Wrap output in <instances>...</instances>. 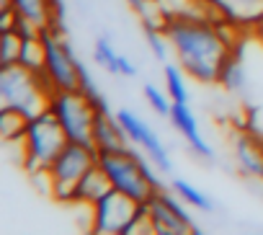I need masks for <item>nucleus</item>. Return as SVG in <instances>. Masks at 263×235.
Listing matches in <instances>:
<instances>
[{
	"label": "nucleus",
	"mask_w": 263,
	"mask_h": 235,
	"mask_svg": "<svg viewBox=\"0 0 263 235\" xmlns=\"http://www.w3.org/2000/svg\"><path fill=\"white\" fill-rule=\"evenodd\" d=\"M142 31H145V42L150 44L155 60L165 62V60H168V47H171V42H168V34H165L163 24H160V21H142Z\"/></svg>",
	"instance_id": "obj_18"
},
{
	"label": "nucleus",
	"mask_w": 263,
	"mask_h": 235,
	"mask_svg": "<svg viewBox=\"0 0 263 235\" xmlns=\"http://www.w3.org/2000/svg\"><path fill=\"white\" fill-rule=\"evenodd\" d=\"M0 101H3V106H11L21 111L26 119H31L47 109L49 91L42 85L36 73L21 65H8L0 67Z\"/></svg>",
	"instance_id": "obj_3"
},
{
	"label": "nucleus",
	"mask_w": 263,
	"mask_h": 235,
	"mask_svg": "<svg viewBox=\"0 0 263 235\" xmlns=\"http://www.w3.org/2000/svg\"><path fill=\"white\" fill-rule=\"evenodd\" d=\"M26 127H29V119L11 109V106H3L0 109V137H3L6 145H13V142H21L24 135H26Z\"/></svg>",
	"instance_id": "obj_16"
},
{
	"label": "nucleus",
	"mask_w": 263,
	"mask_h": 235,
	"mask_svg": "<svg viewBox=\"0 0 263 235\" xmlns=\"http://www.w3.org/2000/svg\"><path fill=\"white\" fill-rule=\"evenodd\" d=\"M114 186H111V181H108V176L103 173V168L96 163L93 168H88L85 171V176L78 181V186H75V191H72V199H70V204H96L106 191H111Z\"/></svg>",
	"instance_id": "obj_14"
},
{
	"label": "nucleus",
	"mask_w": 263,
	"mask_h": 235,
	"mask_svg": "<svg viewBox=\"0 0 263 235\" xmlns=\"http://www.w3.org/2000/svg\"><path fill=\"white\" fill-rule=\"evenodd\" d=\"M168 119H171L173 127L186 137L189 148H191L199 158H204V160H214V150H212V145L201 137V132H199V122H196V116H194V111H191L189 103H173V111H171Z\"/></svg>",
	"instance_id": "obj_10"
},
{
	"label": "nucleus",
	"mask_w": 263,
	"mask_h": 235,
	"mask_svg": "<svg viewBox=\"0 0 263 235\" xmlns=\"http://www.w3.org/2000/svg\"><path fill=\"white\" fill-rule=\"evenodd\" d=\"M137 145L126 148V150H116V153H98V166L103 168V173L108 176L111 186L121 194H126L135 202H147L155 191L147 184V178L142 176L140 160H137Z\"/></svg>",
	"instance_id": "obj_5"
},
{
	"label": "nucleus",
	"mask_w": 263,
	"mask_h": 235,
	"mask_svg": "<svg viewBox=\"0 0 263 235\" xmlns=\"http://www.w3.org/2000/svg\"><path fill=\"white\" fill-rule=\"evenodd\" d=\"M18 65L31 70V73H42L44 70V44H42V39H24L21 42Z\"/></svg>",
	"instance_id": "obj_22"
},
{
	"label": "nucleus",
	"mask_w": 263,
	"mask_h": 235,
	"mask_svg": "<svg viewBox=\"0 0 263 235\" xmlns=\"http://www.w3.org/2000/svg\"><path fill=\"white\" fill-rule=\"evenodd\" d=\"M171 49L189 78L199 83H217L219 62L227 55V44L219 39L214 21L209 19H168L163 21Z\"/></svg>",
	"instance_id": "obj_1"
},
{
	"label": "nucleus",
	"mask_w": 263,
	"mask_h": 235,
	"mask_svg": "<svg viewBox=\"0 0 263 235\" xmlns=\"http://www.w3.org/2000/svg\"><path fill=\"white\" fill-rule=\"evenodd\" d=\"M255 31H258V34H260V37H263V21H260V24H258V26H255Z\"/></svg>",
	"instance_id": "obj_29"
},
{
	"label": "nucleus",
	"mask_w": 263,
	"mask_h": 235,
	"mask_svg": "<svg viewBox=\"0 0 263 235\" xmlns=\"http://www.w3.org/2000/svg\"><path fill=\"white\" fill-rule=\"evenodd\" d=\"M116 119H119V124H121V130L126 132V137H129L132 145H137L163 173H171V168H173L171 155H168L165 145L160 142V137L150 130L147 122H142L140 116H137L135 111H129V109L116 111Z\"/></svg>",
	"instance_id": "obj_9"
},
{
	"label": "nucleus",
	"mask_w": 263,
	"mask_h": 235,
	"mask_svg": "<svg viewBox=\"0 0 263 235\" xmlns=\"http://www.w3.org/2000/svg\"><path fill=\"white\" fill-rule=\"evenodd\" d=\"M78 91L88 98V103L96 109V114H114V111H111V106H108V101H106V96L98 91V85H96V80H93L90 70L83 65V60H80V57H78Z\"/></svg>",
	"instance_id": "obj_17"
},
{
	"label": "nucleus",
	"mask_w": 263,
	"mask_h": 235,
	"mask_svg": "<svg viewBox=\"0 0 263 235\" xmlns=\"http://www.w3.org/2000/svg\"><path fill=\"white\" fill-rule=\"evenodd\" d=\"M165 91L173 98V103H189V88H186V75L181 65H165Z\"/></svg>",
	"instance_id": "obj_19"
},
{
	"label": "nucleus",
	"mask_w": 263,
	"mask_h": 235,
	"mask_svg": "<svg viewBox=\"0 0 263 235\" xmlns=\"http://www.w3.org/2000/svg\"><path fill=\"white\" fill-rule=\"evenodd\" d=\"M93 57H96V65L108 70L111 75H116V60H119V52L108 44V39H98L96 42V49H93Z\"/></svg>",
	"instance_id": "obj_26"
},
{
	"label": "nucleus",
	"mask_w": 263,
	"mask_h": 235,
	"mask_svg": "<svg viewBox=\"0 0 263 235\" xmlns=\"http://www.w3.org/2000/svg\"><path fill=\"white\" fill-rule=\"evenodd\" d=\"M21 37H16L13 31H3L0 37V67L8 65H18V55H21Z\"/></svg>",
	"instance_id": "obj_24"
},
{
	"label": "nucleus",
	"mask_w": 263,
	"mask_h": 235,
	"mask_svg": "<svg viewBox=\"0 0 263 235\" xmlns=\"http://www.w3.org/2000/svg\"><path fill=\"white\" fill-rule=\"evenodd\" d=\"M116 75L135 78V75H137V67H135V62H132L129 57H124V55H119V60H116Z\"/></svg>",
	"instance_id": "obj_27"
},
{
	"label": "nucleus",
	"mask_w": 263,
	"mask_h": 235,
	"mask_svg": "<svg viewBox=\"0 0 263 235\" xmlns=\"http://www.w3.org/2000/svg\"><path fill=\"white\" fill-rule=\"evenodd\" d=\"M135 232H155L153 230V214H150V199L147 202H137V209L132 214L124 235H135Z\"/></svg>",
	"instance_id": "obj_23"
},
{
	"label": "nucleus",
	"mask_w": 263,
	"mask_h": 235,
	"mask_svg": "<svg viewBox=\"0 0 263 235\" xmlns=\"http://www.w3.org/2000/svg\"><path fill=\"white\" fill-rule=\"evenodd\" d=\"M47 109L54 114V119L62 124L67 140L72 142H88L93 145V119L96 109L88 103V98L75 91H54L49 96Z\"/></svg>",
	"instance_id": "obj_6"
},
{
	"label": "nucleus",
	"mask_w": 263,
	"mask_h": 235,
	"mask_svg": "<svg viewBox=\"0 0 263 235\" xmlns=\"http://www.w3.org/2000/svg\"><path fill=\"white\" fill-rule=\"evenodd\" d=\"M150 214H153V230L158 235H186V232H191V227L158 194L150 196Z\"/></svg>",
	"instance_id": "obj_15"
},
{
	"label": "nucleus",
	"mask_w": 263,
	"mask_h": 235,
	"mask_svg": "<svg viewBox=\"0 0 263 235\" xmlns=\"http://www.w3.org/2000/svg\"><path fill=\"white\" fill-rule=\"evenodd\" d=\"M67 145V135L62 124L54 119V114L44 109L42 114L31 116L26 135L21 140V153H24V171L26 173H42L49 171L52 160L60 155V150Z\"/></svg>",
	"instance_id": "obj_2"
},
{
	"label": "nucleus",
	"mask_w": 263,
	"mask_h": 235,
	"mask_svg": "<svg viewBox=\"0 0 263 235\" xmlns=\"http://www.w3.org/2000/svg\"><path fill=\"white\" fill-rule=\"evenodd\" d=\"M217 83L227 91H242L245 88V49H242V39L235 42L227 55L219 62V73H217Z\"/></svg>",
	"instance_id": "obj_12"
},
{
	"label": "nucleus",
	"mask_w": 263,
	"mask_h": 235,
	"mask_svg": "<svg viewBox=\"0 0 263 235\" xmlns=\"http://www.w3.org/2000/svg\"><path fill=\"white\" fill-rule=\"evenodd\" d=\"M93 148L98 153H116L129 148V137L121 130L116 114H96L93 119Z\"/></svg>",
	"instance_id": "obj_11"
},
{
	"label": "nucleus",
	"mask_w": 263,
	"mask_h": 235,
	"mask_svg": "<svg viewBox=\"0 0 263 235\" xmlns=\"http://www.w3.org/2000/svg\"><path fill=\"white\" fill-rule=\"evenodd\" d=\"M142 91H145V98H147V103L153 106L155 114L171 116V111H173V98L168 96V91H160L158 85H150V83H147Z\"/></svg>",
	"instance_id": "obj_25"
},
{
	"label": "nucleus",
	"mask_w": 263,
	"mask_h": 235,
	"mask_svg": "<svg viewBox=\"0 0 263 235\" xmlns=\"http://www.w3.org/2000/svg\"><path fill=\"white\" fill-rule=\"evenodd\" d=\"M235 158L242 173L263 178V140L253 132H242L235 137Z\"/></svg>",
	"instance_id": "obj_13"
},
{
	"label": "nucleus",
	"mask_w": 263,
	"mask_h": 235,
	"mask_svg": "<svg viewBox=\"0 0 263 235\" xmlns=\"http://www.w3.org/2000/svg\"><path fill=\"white\" fill-rule=\"evenodd\" d=\"M171 186H173V191H176L186 204H191L194 209H199V212H212V209H214L212 199H209L204 191H199L194 184H189V181H183V178H176Z\"/></svg>",
	"instance_id": "obj_20"
},
{
	"label": "nucleus",
	"mask_w": 263,
	"mask_h": 235,
	"mask_svg": "<svg viewBox=\"0 0 263 235\" xmlns=\"http://www.w3.org/2000/svg\"><path fill=\"white\" fill-rule=\"evenodd\" d=\"M98 163V150L88 142H72L67 140V145L60 150V155L52 160L49 166V178H52V196L62 204H70L72 191L78 186V181L85 176L88 168H93Z\"/></svg>",
	"instance_id": "obj_4"
},
{
	"label": "nucleus",
	"mask_w": 263,
	"mask_h": 235,
	"mask_svg": "<svg viewBox=\"0 0 263 235\" xmlns=\"http://www.w3.org/2000/svg\"><path fill=\"white\" fill-rule=\"evenodd\" d=\"M39 39L44 44V70L54 91L78 88V55L65 37H54L47 26H39Z\"/></svg>",
	"instance_id": "obj_7"
},
{
	"label": "nucleus",
	"mask_w": 263,
	"mask_h": 235,
	"mask_svg": "<svg viewBox=\"0 0 263 235\" xmlns=\"http://www.w3.org/2000/svg\"><path fill=\"white\" fill-rule=\"evenodd\" d=\"M16 13L31 19L36 26H47L52 21V11H49V3L47 0H11Z\"/></svg>",
	"instance_id": "obj_21"
},
{
	"label": "nucleus",
	"mask_w": 263,
	"mask_h": 235,
	"mask_svg": "<svg viewBox=\"0 0 263 235\" xmlns=\"http://www.w3.org/2000/svg\"><path fill=\"white\" fill-rule=\"evenodd\" d=\"M126 3L132 6V11H135L137 16H142V13H145V8H147V3H150V0H126Z\"/></svg>",
	"instance_id": "obj_28"
},
{
	"label": "nucleus",
	"mask_w": 263,
	"mask_h": 235,
	"mask_svg": "<svg viewBox=\"0 0 263 235\" xmlns=\"http://www.w3.org/2000/svg\"><path fill=\"white\" fill-rule=\"evenodd\" d=\"M137 209V202L129 199L126 194L111 189L106 191L90 212V232H103V235H124L132 214Z\"/></svg>",
	"instance_id": "obj_8"
}]
</instances>
